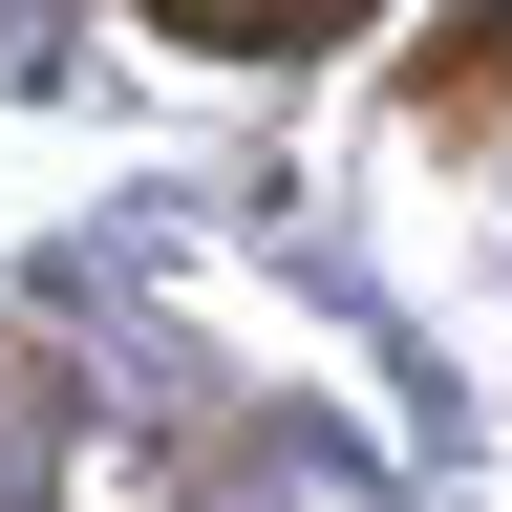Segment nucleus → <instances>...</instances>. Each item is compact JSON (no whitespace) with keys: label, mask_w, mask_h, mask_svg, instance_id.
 Returning a JSON list of instances; mask_svg holds the SVG:
<instances>
[{"label":"nucleus","mask_w":512,"mask_h":512,"mask_svg":"<svg viewBox=\"0 0 512 512\" xmlns=\"http://www.w3.org/2000/svg\"><path fill=\"white\" fill-rule=\"evenodd\" d=\"M171 43H214V64H299V43H342L363 0H150Z\"/></svg>","instance_id":"1"}]
</instances>
